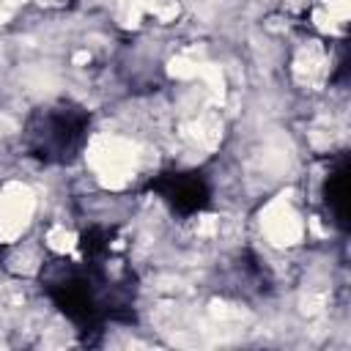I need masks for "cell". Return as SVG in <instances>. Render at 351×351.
<instances>
[{
  "label": "cell",
  "mask_w": 351,
  "mask_h": 351,
  "mask_svg": "<svg viewBox=\"0 0 351 351\" xmlns=\"http://www.w3.org/2000/svg\"><path fill=\"white\" fill-rule=\"evenodd\" d=\"M159 189L165 192V200H170L176 208L186 211V208H200L206 203V186L200 178L195 176H176L167 184H159Z\"/></svg>",
  "instance_id": "obj_2"
},
{
  "label": "cell",
  "mask_w": 351,
  "mask_h": 351,
  "mask_svg": "<svg viewBox=\"0 0 351 351\" xmlns=\"http://www.w3.org/2000/svg\"><path fill=\"white\" fill-rule=\"evenodd\" d=\"M326 203L329 208L335 211L337 222L346 219V167H340L337 173L329 176V184H326Z\"/></svg>",
  "instance_id": "obj_3"
},
{
  "label": "cell",
  "mask_w": 351,
  "mask_h": 351,
  "mask_svg": "<svg viewBox=\"0 0 351 351\" xmlns=\"http://www.w3.org/2000/svg\"><path fill=\"white\" fill-rule=\"evenodd\" d=\"M88 129V115L80 107L58 104L36 112L27 126V148L44 162H69Z\"/></svg>",
  "instance_id": "obj_1"
}]
</instances>
